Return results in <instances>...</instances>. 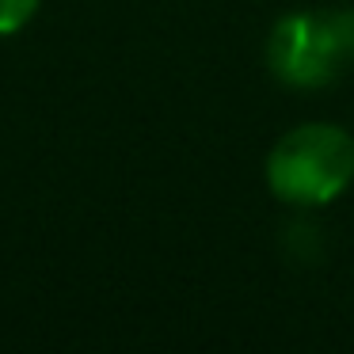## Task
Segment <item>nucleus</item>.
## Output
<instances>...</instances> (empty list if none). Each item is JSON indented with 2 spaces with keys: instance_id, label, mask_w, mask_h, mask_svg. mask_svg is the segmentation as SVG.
Returning a JSON list of instances; mask_svg holds the SVG:
<instances>
[{
  "instance_id": "nucleus-1",
  "label": "nucleus",
  "mask_w": 354,
  "mask_h": 354,
  "mask_svg": "<svg viewBox=\"0 0 354 354\" xmlns=\"http://www.w3.org/2000/svg\"><path fill=\"white\" fill-rule=\"evenodd\" d=\"M354 183V138L335 122H301L274 141L267 187L278 202L316 209Z\"/></svg>"
},
{
  "instance_id": "nucleus-2",
  "label": "nucleus",
  "mask_w": 354,
  "mask_h": 354,
  "mask_svg": "<svg viewBox=\"0 0 354 354\" xmlns=\"http://www.w3.org/2000/svg\"><path fill=\"white\" fill-rule=\"evenodd\" d=\"M267 65L297 92L335 84L354 65V8L286 12L267 35Z\"/></svg>"
},
{
  "instance_id": "nucleus-3",
  "label": "nucleus",
  "mask_w": 354,
  "mask_h": 354,
  "mask_svg": "<svg viewBox=\"0 0 354 354\" xmlns=\"http://www.w3.org/2000/svg\"><path fill=\"white\" fill-rule=\"evenodd\" d=\"M39 12V0H0V35H16Z\"/></svg>"
}]
</instances>
